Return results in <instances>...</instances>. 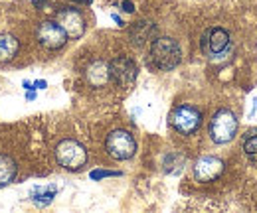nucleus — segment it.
<instances>
[{
	"mask_svg": "<svg viewBox=\"0 0 257 213\" xmlns=\"http://www.w3.org/2000/svg\"><path fill=\"white\" fill-rule=\"evenodd\" d=\"M182 60V50L172 38H157L151 44V63L161 71L174 69Z\"/></svg>",
	"mask_w": 257,
	"mask_h": 213,
	"instance_id": "f257e3e1",
	"label": "nucleus"
},
{
	"mask_svg": "<svg viewBox=\"0 0 257 213\" xmlns=\"http://www.w3.org/2000/svg\"><path fill=\"white\" fill-rule=\"evenodd\" d=\"M56 160L69 172H77L87 164V150L77 140L65 138L56 146Z\"/></svg>",
	"mask_w": 257,
	"mask_h": 213,
	"instance_id": "f03ea898",
	"label": "nucleus"
},
{
	"mask_svg": "<svg viewBox=\"0 0 257 213\" xmlns=\"http://www.w3.org/2000/svg\"><path fill=\"white\" fill-rule=\"evenodd\" d=\"M235 132H237V117L227 109H220L210 121V138L216 144H227L229 140H233Z\"/></svg>",
	"mask_w": 257,
	"mask_h": 213,
	"instance_id": "7ed1b4c3",
	"label": "nucleus"
},
{
	"mask_svg": "<svg viewBox=\"0 0 257 213\" xmlns=\"http://www.w3.org/2000/svg\"><path fill=\"white\" fill-rule=\"evenodd\" d=\"M105 150L113 160H128L137 152V142L127 130H113L105 140Z\"/></svg>",
	"mask_w": 257,
	"mask_h": 213,
	"instance_id": "20e7f679",
	"label": "nucleus"
},
{
	"mask_svg": "<svg viewBox=\"0 0 257 213\" xmlns=\"http://www.w3.org/2000/svg\"><path fill=\"white\" fill-rule=\"evenodd\" d=\"M200 122H202V113L196 109V107H190V105H180L176 107L172 113H170V124L176 132L188 136L196 132L200 128Z\"/></svg>",
	"mask_w": 257,
	"mask_h": 213,
	"instance_id": "39448f33",
	"label": "nucleus"
},
{
	"mask_svg": "<svg viewBox=\"0 0 257 213\" xmlns=\"http://www.w3.org/2000/svg\"><path fill=\"white\" fill-rule=\"evenodd\" d=\"M137 63L127 58V56H119L115 60H111L109 63V73H111V81L117 85V87H123L127 89L135 83L137 79Z\"/></svg>",
	"mask_w": 257,
	"mask_h": 213,
	"instance_id": "423d86ee",
	"label": "nucleus"
},
{
	"mask_svg": "<svg viewBox=\"0 0 257 213\" xmlns=\"http://www.w3.org/2000/svg\"><path fill=\"white\" fill-rule=\"evenodd\" d=\"M56 22L64 28L67 38L71 40H79L85 34V18L77 8H71V6L60 8L56 12Z\"/></svg>",
	"mask_w": 257,
	"mask_h": 213,
	"instance_id": "0eeeda50",
	"label": "nucleus"
},
{
	"mask_svg": "<svg viewBox=\"0 0 257 213\" xmlns=\"http://www.w3.org/2000/svg\"><path fill=\"white\" fill-rule=\"evenodd\" d=\"M200 48L208 58H218L229 48V34L224 28H210L204 32L200 40Z\"/></svg>",
	"mask_w": 257,
	"mask_h": 213,
	"instance_id": "6e6552de",
	"label": "nucleus"
},
{
	"mask_svg": "<svg viewBox=\"0 0 257 213\" xmlns=\"http://www.w3.org/2000/svg\"><path fill=\"white\" fill-rule=\"evenodd\" d=\"M36 38L42 48L46 50H60L67 42V34L58 22H42L36 32Z\"/></svg>",
	"mask_w": 257,
	"mask_h": 213,
	"instance_id": "1a4fd4ad",
	"label": "nucleus"
},
{
	"mask_svg": "<svg viewBox=\"0 0 257 213\" xmlns=\"http://www.w3.org/2000/svg\"><path fill=\"white\" fill-rule=\"evenodd\" d=\"M222 172H224V162L216 156H202L194 162V178L202 183L218 180Z\"/></svg>",
	"mask_w": 257,
	"mask_h": 213,
	"instance_id": "9d476101",
	"label": "nucleus"
},
{
	"mask_svg": "<svg viewBox=\"0 0 257 213\" xmlns=\"http://www.w3.org/2000/svg\"><path fill=\"white\" fill-rule=\"evenodd\" d=\"M85 79L91 87H103L107 81H111V73H109V63L97 60L87 65L85 69Z\"/></svg>",
	"mask_w": 257,
	"mask_h": 213,
	"instance_id": "9b49d317",
	"label": "nucleus"
},
{
	"mask_svg": "<svg viewBox=\"0 0 257 213\" xmlns=\"http://www.w3.org/2000/svg\"><path fill=\"white\" fill-rule=\"evenodd\" d=\"M18 50H20V42L12 34H2L0 36V63L14 60Z\"/></svg>",
	"mask_w": 257,
	"mask_h": 213,
	"instance_id": "f8f14e48",
	"label": "nucleus"
},
{
	"mask_svg": "<svg viewBox=\"0 0 257 213\" xmlns=\"http://www.w3.org/2000/svg\"><path fill=\"white\" fill-rule=\"evenodd\" d=\"M16 172H18V166L16 162L6 156V154H0V187L2 185H8L16 178Z\"/></svg>",
	"mask_w": 257,
	"mask_h": 213,
	"instance_id": "ddd939ff",
	"label": "nucleus"
},
{
	"mask_svg": "<svg viewBox=\"0 0 257 213\" xmlns=\"http://www.w3.org/2000/svg\"><path fill=\"white\" fill-rule=\"evenodd\" d=\"M155 34V26L151 24V22H137L133 28H131V38H133V42L135 44H145L151 36Z\"/></svg>",
	"mask_w": 257,
	"mask_h": 213,
	"instance_id": "4468645a",
	"label": "nucleus"
},
{
	"mask_svg": "<svg viewBox=\"0 0 257 213\" xmlns=\"http://www.w3.org/2000/svg\"><path fill=\"white\" fill-rule=\"evenodd\" d=\"M34 201L38 203V205H48L52 199H54V195H56V187L54 185H48V187H38V189H34Z\"/></svg>",
	"mask_w": 257,
	"mask_h": 213,
	"instance_id": "2eb2a0df",
	"label": "nucleus"
},
{
	"mask_svg": "<svg viewBox=\"0 0 257 213\" xmlns=\"http://www.w3.org/2000/svg\"><path fill=\"white\" fill-rule=\"evenodd\" d=\"M243 152L249 160L257 162V130H251L243 138Z\"/></svg>",
	"mask_w": 257,
	"mask_h": 213,
	"instance_id": "dca6fc26",
	"label": "nucleus"
},
{
	"mask_svg": "<svg viewBox=\"0 0 257 213\" xmlns=\"http://www.w3.org/2000/svg\"><path fill=\"white\" fill-rule=\"evenodd\" d=\"M107 176H119V172H105V170H95V172H91V178H93V180L107 178Z\"/></svg>",
	"mask_w": 257,
	"mask_h": 213,
	"instance_id": "f3484780",
	"label": "nucleus"
},
{
	"mask_svg": "<svg viewBox=\"0 0 257 213\" xmlns=\"http://www.w3.org/2000/svg\"><path fill=\"white\" fill-rule=\"evenodd\" d=\"M121 6H123V10H125V12H128V14H131V12L135 10V4H133L131 0H125V2L121 4Z\"/></svg>",
	"mask_w": 257,
	"mask_h": 213,
	"instance_id": "a211bd4d",
	"label": "nucleus"
},
{
	"mask_svg": "<svg viewBox=\"0 0 257 213\" xmlns=\"http://www.w3.org/2000/svg\"><path fill=\"white\" fill-rule=\"evenodd\" d=\"M46 87H48V83H46L44 79H40V81L34 83V89H46Z\"/></svg>",
	"mask_w": 257,
	"mask_h": 213,
	"instance_id": "6ab92c4d",
	"label": "nucleus"
},
{
	"mask_svg": "<svg viewBox=\"0 0 257 213\" xmlns=\"http://www.w3.org/2000/svg\"><path fill=\"white\" fill-rule=\"evenodd\" d=\"M69 2H73V4H81V6H89L93 0H69Z\"/></svg>",
	"mask_w": 257,
	"mask_h": 213,
	"instance_id": "aec40b11",
	"label": "nucleus"
},
{
	"mask_svg": "<svg viewBox=\"0 0 257 213\" xmlns=\"http://www.w3.org/2000/svg\"><path fill=\"white\" fill-rule=\"evenodd\" d=\"M32 2L38 6V8H44V6H46V0H32Z\"/></svg>",
	"mask_w": 257,
	"mask_h": 213,
	"instance_id": "412c9836",
	"label": "nucleus"
},
{
	"mask_svg": "<svg viewBox=\"0 0 257 213\" xmlns=\"http://www.w3.org/2000/svg\"><path fill=\"white\" fill-rule=\"evenodd\" d=\"M26 99H28V101H34V99H36V95H34L32 91H28V95H26Z\"/></svg>",
	"mask_w": 257,
	"mask_h": 213,
	"instance_id": "4be33fe9",
	"label": "nucleus"
}]
</instances>
